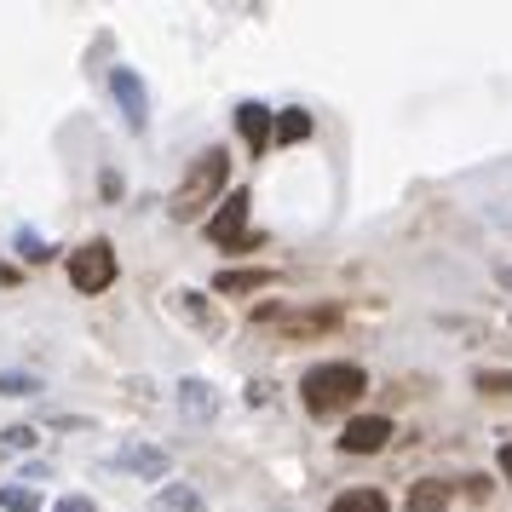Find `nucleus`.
<instances>
[{
    "instance_id": "22",
    "label": "nucleus",
    "mask_w": 512,
    "mask_h": 512,
    "mask_svg": "<svg viewBox=\"0 0 512 512\" xmlns=\"http://www.w3.org/2000/svg\"><path fill=\"white\" fill-rule=\"evenodd\" d=\"M501 472H507V478H512V443H507V449H501Z\"/></svg>"
},
{
    "instance_id": "15",
    "label": "nucleus",
    "mask_w": 512,
    "mask_h": 512,
    "mask_svg": "<svg viewBox=\"0 0 512 512\" xmlns=\"http://www.w3.org/2000/svg\"><path fill=\"white\" fill-rule=\"evenodd\" d=\"M271 133H277L282 144H300L305 133H311V116H305V110H282V116H277V127H271Z\"/></svg>"
},
{
    "instance_id": "14",
    "label": "nucleus",
    "mask_w": 512,
    "mask_h": 512,
    "mask_svg": "<svg viewBox=\"0 0 512 512\" xmlns=\"http://www.w3.org/2000/svg\"><path fill=\"white\" fill-rule=\"evenodd\" d=\"M0 512H41V495L29 484H0Z\"/></svg>"
},
{
    "instance_id": "18",
    "label": "nucleus",
    "mask_w": 512,
    "mask_h": 512,
    "mask_svg": "<svg viewBox=\"0 0 512 512\" xmlns=\"http://www.w3.org/2000/svg\"><path fill=\"white\" fill-rule=\"evenodd\" d=\"M18 254H24L29 265H41V259H52V242H41L35 231H18Z\"/></svg>"
},
{
    "instance_id": "21",
    "label": "nucleus",
    "mask_w": 512,
    "mask_h": 512,
    "mask_svg": "<svg viewBox=\"0 0 512 512\" xmlns=\"http://www.w3.org/2000/svg\"><path fill=\"white\" fill-rule=\"evenodd\" d=\"M179 311H185V317H196V323H202V317H208V305L196 300V294H179Z\"/></svg>"
},
{
    "instance_id": "1",
    "label": "nucleus",
    "mask_w": 512,
    "mask_h": 512,
    "mask_svg": "<svg viewBox=\"0 0 512 512\" xmlns=\"http://www.w3.org/2000/svg\"><path fill=\"white\" fill-rule=\"evenodd\" d=\"M225 173H231V156L225 150H208V156H196L179 190H173V219H202L208 202H225Z\"/></svg>"
},
{
    "instance_id": "4",
    "label": "nucleus",
    "mask_w": 512,
    "mask_h": 512,
    "mask_svg": "<svg viewBox=\"0 0 512 512\" xmlns=\"http://www.w3.org/2000/svg\"><path fill=\"white\" fill-rule=\"evenodd\" d=\"M392 443V420L386 415H357L346 420V432H340V449L346 455H374V449H386Z\"/></svg>"
},
{
    "instance_id": "9",
    "label": "nucleus",
    "mask_w": 512,
    "mask_h": 512,
    "mask_svg": "<svg viewBox=\"0 0 512 512\" xmlns=\"http://www.w3.org/2000/svg\"><path fill=\"white\" fill-rule=\"evenodd\" d=\"M236 127H242L248 150H265V144H271V127H277V116H271L265 104H242V110H236Z\"/></svg>"
},
{
    "instance_id": "2",
    "label": "nucleus",
    "mask_w": 512,
    "mask_h": 512,
    "mask_svg": "<svg viewBox=\"0 0 512 512\" xmlns=\"http://www.w3.org/2000/svg\"><path fill=\"white\" fill-rule=\"evenodd\" d=\"M363 386H369V380H363L357 363H317V369L300 380V397H305L311 415H334V409H346Z\"/></svg>"
},
{
    "instance_id": "6",
    "label": "nucleus",
    "mask_w": 512,
    "mask_h": 512,
    "mask_svg": "<svg viewBox=\"0 0 512 512\" xmlns=\"http://www.w3.org/2000/svg\"><path fill=\"white\" fill-rule=\"evenodd\" d=\"M179 415L190 420V426H208L213 415H219V392H213L202 374H190V380H179Z\"/></svg>"
},
{
    "instance_id": "10",
    "label": "nucleus",
    "mask_w": 512,
    "mask_h": 512,
    "mask_svg": "<svg viewBox=\"0 0 512 512\" xmlns=\"http://www.w3.org/2000/svg\"><path fill=\"white\" fill-rule=\"evenodd\" d=\"M271 271H219L213 277V294H248V288H265Z\"/></svg>"
},
{
    "instance_id": "7",
    "label": "nucleus",
    "mask_w": 512,
    "mask_h": 512,
    "mask_svg": "<svg viewBox=\"0 0 512 512\" xmlns=\"http://www.w3.org/2000/svg\"><path fill=\"white\" fill-rule=\"evenodd\" d=\"M121 472H133V478H167L173 472V455L167 449H156V443H127L116 455Z\"/></svg>"
},
{
    "instance_id": "13",
    "label": "nucleus",
    "mask_w": 512,
    "mask_h": 512,
    "mask_svg": "<svg viewBox=\"0 0 512 512\" xmlns=\"http://www.w3.org/2000/svg\"><path fill=\"white\" fill-rule=\"evenodd\" d=\"M328 512H386V495L380 489H346Z\"/></svg>"
},
{
    "instance_id": "5",
    "label": "nucleus",
    "mask_w": 512,
    "mask_h": 512,
    "mask_svg": "<svg viewBox=\"0 0 512 512\" xmlns=\"http://www.w3.org/2000/svg\"><path fill=\"white\" fill-rule=\"evenodd\" d=\"M110 93H116L127 127H133V133H144V127H150V93H144L139 75H133V70H116V75H110Z\"/></svg>"
},
{
    "instance_id": "16",
    "label": "nucleus",
    "mask_w": 512,
    "mask_h": 512,
    "mask_svg": "<svg viewBox=\"0 0 512 512\" xmlns=\"http://www.w3.org/2000/svg\"><path fill=\"white\" fill-rule=\"evenodd\" d=\"M478 392H489V397H512V369H478Z\"/></svg>"
},
{
    "instance_id": "17",
    "label": "nucleus",
    "mask_w": 512,
    "mask_h": 512,
    "mask_svg": "<svg viewBox=\"0 0 512 512\" xmlns=\"http://www.w3.org/2000/svg\"><path fill=\"white\" fill-rule=\"evenodd\" d=\"M29 392H35V374H24V369L0 374V397H29Z\"/></svg>"
},
{
    "instance_id": "8",
    "label": "nucleus",
    "mask_w": 512,
    "mask_h": 512,
    "mask_svg": "<svg viewBox=\"0 0 512 512\" xmlns=\"http://www.w3.org/2000/svg\"><path fill=\"white\" fill-rule=\"evenodd\" d=\"M242 231H248V190H231V196L219 202V213L208 219V236L213 242H236Z\"/></svg>"
},
{
    "instance_id": "20",
    "label": "nucleus",
    "mask_w": 512,
    "mask_h": 512,
    "mask_svg": "<svg viewBox=\"0 0 512 512\" xmlns=\"http://www.w3.org/2000/svg\"><path fill=\"white\" fill-rule=\"evenodd\" d=\"M52 512H98V507H93V495H64Z\"/></svg>"
},
{
    "instance_id": "3",
    "label": "nucleus",
    "mask_w": 512,
    "mask_h": 512,
    "mask_svg": "<svg viewBox=\"0 0 512 512\" xmlns=\"http://www.w3.org/2000/svg\"><path fill=\"white\" fill-rule=\"evenodd\" d=\"M70 282L75 294H104L110 282H116V248L98 236V242H87V248H75L70 254Z\"/></svg>"
},
{
    "instance_id": "12",
    "label": "nucleus",
    "mask_w": 512,
    "mask_h": 512,
    "mask_svg": "<svg viewBox=\"0 0 512 512\" xmlns=\"http://www.w3.org/2000/svg\"><path fill=\"white\" fill-rule=\"evenodd\" d=\"M156 512H202V495L190 484H167L162 495H156Z\"/></svg>"
},
{
    "instance_id": "11",
    "label": "nucleus",
    "mask_w": 512,
    "mask_h": 512,
    "mask_svg": "<svg viewBox=\"0 0 512 512\" xmlns=\"http://www.w3.org/2000/svg\"><path fill=\"white\" fill-rule=\"evenodd\" d=\"M443 501H449V484L443 478H426V484L409 489V512H438Z\"/></svg>"
},
{
    "instance_id": "19",
    "label": "nucleus",
    "mask_w": 512,
    "mask_h": 512,
    "mask_svg": "<svg viewBox=\"0 0 512 512\" xmlns=\"http://www.w3.org/2000/svg\"><path fill=\"white\" fill-rule=\"evenodd\" d=\"M0 443H6V449H35V426H6Z\"/></svg>"
}]
</instances>
